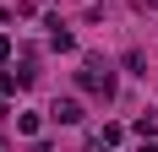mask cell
Instances as JSON below:
<instances>
[{"mask_svg": "<svg viewBox=\"0 0 158 152\" xmlns=\"http://www.w3.org/2000/svg\"><path fill=\"white\" fill-rule=\"evenodd\" d=\"M77 87L109 103V98H114V71H109L104 60H93V54H87V60H82V71H77Z\"/></svg>", "mask_w": 158, "mask_h": 152, "instance_id": "6da1fadb", "label": "cell"}, {"mask_svg": "<svg viewBox=\"0 0 158 152\" xmlns=\"http://www.w3.org/2000/svg\"><path fill=\"white\" fill-rule=\"evenodd\" d=\"M33 82H38V60H33V49H22V65L0 76V92H16V87H33Z\"/></svg>", "mask_w": 158, "mask_h": 152, "instance_id": "7a4b0ae2", "label": "cell"}, {"mask_svg": "<svg viewBox=\"0 0 158 152\" xmlns=\"http://www.w3.org/2000/svg\"><path fill=\"white\" fill-rule=\"evenodd\" d=\"M49 114H55L60 125H82V103H77V98H55V109H49Z\"/></svg>", "mask_w": 158, "mask_h": 152, "instance_id": "3957f363", "label": "cell"}, {"mask_svg": "<svg viewBox=\"0 0 158 152\" xmlns=\"http://www.w3.org/2000/svg\"><path fill=\"white\" fill-rule=\"evenodd\" d=\"M49 27H55V33H49V44L60 49V54H65V49H77V38H71V33L60 27V16H49Z\"/></svg>", "mask_w": 158, "mask_h": 152, "instance_id": "277c9868", "label": "cell"}, {"mask_svg": "<svg viewBox=\"0 0 158 152\" xmlns=\"http://www.w3.org/2000/svg\"><path fill=\"white\" fill-rule=\"evenodd\" d=\"M38 125H44V114H33V109L16 114V130H22V136H38Z\"/></svg>", "mask_w": 158, "mask_h": 152, "instance_id": "5b68a950", "label": "cell"}, {"mask_svg": "<svg viewBox=\"0 0 158 152\" xmlns=\"http://www.w3.org/2000/svg\"><path fill=\"white\" fill-rule=\"evenodd\" d=\"M126 71L131 76H147V54H142V49H126Z\"/></svg>", "mask_w": 158, "mask_h": 152, "instance_id": "8992f818", "label": "cell"}, {"mask_svg": "<svg viewBox=\"0 0 158 152\" xmlns=\"http://www.w3.org/2000/svg\"><path fill=\"white\" fill-rule=\"evenodd\" d=\"M11 54H16V44H11V38H6V33H0V65L11 60Z\"/></svg>", "mask_w": 158, "mask_h": 152, "instance_id": "52a82bcc", "label": "cell"}, {"mask_svg": "<svg viewBox=\"0 0 158 152\" xmlns=\"http://www.w3.org/2000/svg\"><path fill=\"white\" fill-rule=\"evenodd\" d=\"M0 152H11V141H6V136H0Z\"/></svg>", "mask_w": 158, "mask_h": 152, "instance_id": "ba28073f", "label": "cell"}, {"mask_svg": "<svg viewBox=\"0 0 158 152\" xmlns=\"http://www.w3.org/2000/svg\"><path fill=\"white\" fill-rule=\"evenodd\" d=\"M142 6H147V11H158V0H142Z\"/></svg>", "mask_w": 158, "mask_h": 152, "instance_id": "9c48e42d", "label": "cell"}, {"mask_svg": "<svg viewBox=\"0 0 158 152\" xmlns=\"http://www.w3.org/2000/svg\"><path fill=\"white\" fill-rule=\"evenodd\" d=\"M0 22H6V11H0Z\"/></svg>", "mask_w": 158, "mask_h": 152, "instance_id": "30bf717a", "label": "cell"}]
</instances>
